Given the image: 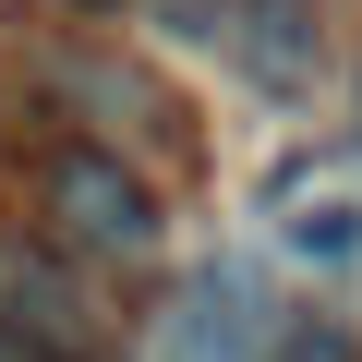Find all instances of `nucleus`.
<instances>
[{
    "instance_id": "obj_7",
    "label": "nucleus",
    "mask_w": 362,
    "mask_h": 362,
    "mask_svg": "<svg viewBox=\"0 0 362 362\" xmlns=\"http://www.w3.org/2000/svg\"><path fill=\"white\" fill-rule=\"evenodd\" d=\"M266 362H350V338H338V314H278Z\"/></svg>"
},
{
    "instance_id": "obj_8",
    "label": "nucleus",
    "mask_w": 362,
    "mask_h": 362,
    "mask_svg": "<svg viewBox=\"0 0 362 362\" xmlns=\"http://www.w3.org/2000/svg\"><path fill=\"white\" fill-rule=\"evenodd\" d=\"M0 362H49V350H37V338H13V326H0Z\"/></svg>"
},
{
    "instance_id": "obj_10",
    "label": "nucleus",
    "mask_w": 362,
    "mask_h": 362,
    "mask_svg": "<svg viewBox=\"0 0 362 362\" xmlns=\"http://www.w3.org/2000/svg\"><path fill=\"white\" fill-rule=\"evenodd\" d=\"M350 145H362V85H350Z\"/></svg>"
},
{
    "instance_id": "obj_11",
    "label": "nucleus",
    "mask_w": 362,
    "mask_h": 362,
    "mask_svg": "<svg viewBox=\"0 0 362 362\" xmlns=\"http://www.w3.org/2000/svg\"><path fill=\"white\" fill-rule=\"evenodd\" d=\"M73 13H121V0H73Z\"/></svg>"
},
{
    "instance_id": "obj_1",
    "label": "nucleus",
    "mask_w": 362,
    "mask_h": 362,
    "mask_svg": "<svg viewBox=\"0 0 362 362\" xmlns=\"http://www.w3.org/2000/svg\"><path fill=\"white\" fill-rule=\"evenodd\" d=\"M37 218L61 254H97V266H145L169 242V206H157V181L121 157V145H49L37 157Z\"/></svg>"
},
{
    "instance_id": "obj_6",
    "label": "nucleus",
    "mask_w": 362,
    "mask_h": 362,
    "mask_svg": "<svg viewBox=\"0 0 362 362\" xmlns=\"http://www.w3.org/2000/svg\"><path fill=\"white\" fill-rule=\"evenodd\" d=\"M278 242H290L302 266H350V254H362V206H350V194H290Z\"/></svg>"
},
{
    "instance_id": "obj_9",
    "label": "nucleus",
    "mask_w": 362,
    "mask_h": 362,
    "mask_svg": "<svg viewBox=\"0 0 362 362\" xmlns=\"http://www.w3.org/2000/svg\"><path fill=\"white\" fill-rule=\"evenodd\" d=\"M133 362H169V326H145V338H133Z\"/></svg>"
},
{
    "instance_id": "obj_2",
    "label": "nucleus",
    "mask_w": 362,
    "mask_h": 362,
    "mask_svg": "<svg viewBox=\"0 0 362 362\" xmlns=\"http://www.w3.org/2000/svg\"><path fill=\"white\" fill-rule=\"evenodd\" d=\"M194 37H218V49L242 61V85L302 97V85L326 73V0H206Z\"/></svg>"
},
{
    "instance_id": "obj_4",
    "label": "nucleus",
    "mask_w": 362,
    "mask_h": 362,
    "mask_svg": "<svg viewBox=\"0 0 362 362\" xmlns=\"http://www.w3.org/2000/svg\"><path fill=\"white\" fill-rule=\"evenodd\" d=\"M0 326L37 338L49 362H85V350H97V302H85L61 266H37V254H0Z\"/></svg>"
},
{
    "instance_id": "obj_3",
    "label": "nucleus",
    "mask_w": 362,
    "mask_h": 362,
    "mask_svg": "<svg viewBox=\"0 0 362 362\" xmlns=\"http://www.w3.org/2000/svg\"><path fill=\"white\" fill-rule=\"evenodd\" d=\"M157 326H169V362H266V338H278V314H266V290H254L242 254L194 266V278H181V302H169Z\"/></svg>"
},
{
    "instance_id": "obj_5",
    "label": "nucleus",
    "mask_w": 362,
    "mask_h": 362,
    "mask_svg": "<svg viewBox=\"0 0 362 362\" xmlns=\"http://www.w3.org/2000/svg\"><path fill=\"white\" fill-rule=\"evenodd\" d=\"M61 97H85V109H97V121H121V133H169V121H181L133 61H61Z\"/></svg>"
}]
</instances>
